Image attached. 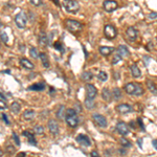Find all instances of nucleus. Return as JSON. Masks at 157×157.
<instances>
[{
	"label": "nucleus",
	"mask_w": 157,
	"mask_h": 157,
	"mask_svg": "<svg viewBox=\"0 0 157 157\" xmlns=\"http://www.w3.org/2000/svg\"><path fill=\"white\" fill-rule=\"evenodd\" d=\"M125 90L130 95H141L143 93V89L137 83H128L125 86Z\"/></svg>",
	"instance_id": "1"
},
{
	"label": "nucleus",
	"mask_w": 157,
	"mask_h": 157,
	"mask_svg": "<svg viewBox=\"0 0 157 157\" xmlns=\"http://www.w3.org/2000/svg\"><path fill=\"white\" fill-rule=\"evenodd\" d=\"M63 5L66 12L71 13V14H76L80 10V4L76 0H64L63 1Z\"/></svg>",
	"instance_id": "2"
},
{
	"label": "nucleus",
	"mask_w": 157,
	"mask_h": 157,
	"mask_svg": "<svg viewBox=\"0 0 157 157\" xmlns=\"http://www.w3.org/2000/svg\"><path fill=\"white\" fill-rule=\"evenodd\" d=\"M66 27L68 31H70L71 33H76V31H80L83 29V24L81 22L76 21L72 19H67L66 21Z\"/></svg>",
	"instance_id": "3"
},
{
	"label": "nucleus",
	"mask_w": 157,
	"mask_h": 157,
	"mask_svg": "<svg viewBox=\"0 0 157 157\" xmlns=\"http://www.w3.org/2000/svg\"><path fill=\"white\" fill-rule=\"evenodd\" d=\"M26 22H27V18H26L25 13L23 12L19 13L15 18V23L19 29H24L26 26Z\"/></svg>",
	"instance_id": "4"
},
{
	"label": "nucleus",
	"mask_w": 157,
	"mask_h": 157,
	"mask_svg": "<svg viewBox=\"0 0 157 157\" xmlns=\"http://www.w3.org/2000/svg\"><path fill=\"white\" fill-rule=\"evenodd\" d=\"M104 34L109 40H112V39H114L116 37V29L111 24H107L104 29Z\"/></svg>",
	"instance_id": "5"
},
{
	"label": "nucleus",
	"mask_w": 157,
	"mask_h": 157,
	"mask_svg": "<svg viewBox=\"0 0 157 157\" xmlns=\"http://www.w3.org/2000/svg\"><path fill=\"white\" fill-rule=\"evenodd\" d=\"M103 6H104V10L106 11V12L110 13L116 10L118 4H117V2L114 1V0H106V1H104V3H103Z\"/></svg>",
	"instance_id": "6"
},
{
	"label": "nucleus",
	"mask_w": 157,
	"mask_h": 157,
	"mask_svg": "<svg viewBox=\"0 0 157 157\" xmlns=\"http://www.w3.org/2000/svg\"><path fill=\"white\" fill-rule=\"evenodd\" d=\"M92 118H93V121L96 123V125L100 126L101 128H106V127H107V119H106L105 116H103V115L95 113V114L92 115Z\"/></svg>",
	"instance_id": "7"
},
{
	"label": "nucleus",
	"mask_w": 157,
	"mask_h": 157,
	"mask_svg": "<svg viewBox=\"0 0 157 157\" xmlns=\"http://www.w3.org/2000/svg\"><path fill=\"white\" fill-rule=\"evenodd\" d=\"M98 93V90L95 88L92 84H87L86 86V98H90V100H93L95 98V95Z\"/></svg>",
	"instance_id": "8"
},
{
	"label": "nucleus",
	"mask_w": 157,
	"mask_h": 157,
	"mask_svg": "<svg viewBox=\"0 0 157 157\" xmlns=\"http://www.w3.org/2000/svg\"><path fill=\"white\" fill-rule=\"evenodd\" d=\"M66 123L69 127L76 128L78 124V118L76 114H66Z\"/></svg>",
	"instance_id": "9"
},
{
	"label": "nucleus",
	"mask_w": 157,
	"mask_h": 157,
	"mask_svg": "<svg viewBox=\"0 0 157 157\" xmlns=\"http://www.w3.org/2000/svg\"><path fill=\"white\" fill-rule=\"evenodd\" d=\"M116 130L118 131L119 134H121V135H124V136H126V135H128V134H129L128 126L125 124L124 121H119V123H117Z\"/></svg>",
	"instance_id": "10"
},
{
	"label": "nucleus",
	"mask_w": 157,
	"mask_h": 157,
	"mask_svg": "<svg viewBox=\"0 0 157 157\" xmlns=\"http://www.w3.org/2000/svg\"><path fill=\"white\" fill-rule=\"evenodd\" d=\"M115 109H116V111L118 112V113H121V114H127V113L132 111V107L128 104H121V105H118Z\"/></svg>",
	"instance_id": "11"
},
{
	"label": "nucleus",
	"mask_w": 157,
	"mask_h": 157,
	"mask_svg": "<svg viewBox=\"0 0 157 157\" xmlns=\"http://www.w3.org/2000/svg\"><path fill=\"white\" fill-rule=\"evenodd\" d=\"M76 141H78V143H81V145L84 146V147H89V146L91 145V141H90V139H89L88 136L83 135V134H80V135H78V137H76Z\"/></svg>",
	"instance_id": "12"
},
{
	"label": "nucleus",
	"mask_w": 157,
	"mask_h": 157,
	"mask_svg": "<svg viewBox=\"0 0 157 157\" xmlns=\"http://www.w3.org/2000/svg\"><path fill=\"white\" fill-rule=\"evenodd\" d=\"M126 36L130 41H134L137 38V31H136V29H134L133 26L128 27V29L126 31Z\"/></svg>",
	"instance_id": "13"
},
{
	"label": "nucleus",
	"mask_w": 157,
	"mask_h": 157,
	"mask_svg": "<svg viewBox=\"0 0 157 157\" xmlns=\"http://www.w3.org/2000/svg\"><path fill=\"white\" fill-rule=\"evenodd\" d=\"M48 129H49V132L54 135L59 133V126H58V123L54 119L48 121Z\"/></svg>",
	"instance_id": "14"
},
{
	"label": "nucleus",
	"mask_w": 157,
	"mask_h": 157,
	"mask_svg": "<svg viewBox=\"0 0 157 157\" xmlns=\"http://www.w3.org/2000/svg\"><path fill=\"white\" fill-rule=\"evenodd\" d=\"M113 51H114V47H111V46H101V47H100L101 55L105 56V57H107V56L111 55Z\"/></svg>",
	"instance_id": "15"
},
{
	"label": "nucleus",
	"mask_w": 157,
	"mask_h": 157,
	"mask_svg": "<svg viewBox=\"0 0 157 157\" xmlns=\"http://www.w3.org/2000/svg\"><path fill=\"white\" fill-rule=\"evenodd\" d=\"M102 98L104 101H106V102H111L112 100V93L110 92V90L108 88H104L102 91Z\"/></svg>",
	"instance_id": "16"
},
{
	"label": "nucleus",
	"mask_w": 157,
	"mask_h": 157,
	"mask_svg": "<svg viewBox=\"0 0 157 157\" xmlns=\"http://www.w3.org/2000/svg\"><path fill=\"white\" fill-rule=\"evenodd\" d=\"M147 87H148V89L150 90L151 93L157 95V86L155 85V83L152 80H148L147 81Z\"/></svg>",
	"instance_id": "17"
},
{
	"label": "nucleus",
	"mask_w": 157,
	"mask_h": 157,
	"mask_svg": "<svg viewBox=\"0 0 157 157\" xmlns=\"http://www.w3.org/2000/svg\"><path fill=\"white\" fill-rule=\"evenodd\" d=\"M131 74H132V76H134V78H139L141 76V70H139V68H138V66L136 64H133L131 65Z\"/></svg>",
	"instance_id": "18"
},
{
	"label": "nucleus",
	"mask_w": 157,
	"mask_h": 157,
	"mask_svg": "<svg viewBox=\"0 0 157 157\" xmlns=\"http://www.w3.org/2000/svg\"><path fill=\"white\" fill-rule=\"evenodd\" d=\"M44 88H45L44 83H37L29 87V90H36V91H42V90H44Z\"/></svg>",
	"instance_id": "19"
},
{
	"label": "nucleus",
	"mask_w": 157,
	"mask_h": 157,
	"mask_svg": "<svg viewBox=\"0 0 157 157\" xmlns=\"http://www.w3.org/2000/svg\"><path fill=\"white\" fill-rule=\"evenodd\" d=\"M117 51H118V54L121 56V57H129V56H130V52H129L128 48L124 45H119Z\"/></svg>",
	"instance_id": "20"
},
{
	"label": "nucleus",
	"mask_w": 157,
	"mask_h": 157,
	"mask_svg": "<svg viewBox=\"0 0 157 157\" xmlns=\"http://www.w3.org/2000/svg\"><path fill=\"white\" fill-rule=\"evenodd\" d=\"M39 44H40L41 46H43V47L47 46V44H48V39H47V37H46V35H45L44 33H43V34H40V37H39Z\"/></svg>",
	"instance_id": "21"
},
{
	"label": "nucleus",
	"mask_w": 157,
	"mask_h": 157,
	"mask_svg": "<svg viewBox=\"0 0 157 157\" xmlns=\"http://www.w3.org/2000/svg\"><path fill=\"white\" fill-rule=\"evenodd\" d=\"M20 64H21L23 67H25V68H27V69H33L34 68L33 63H31L29 60L25 59V58H23V59L20 60Z\"/></svg>",
	"instance_id": "22"
},
{
	"label": "nucleus",
	"mask_w": 157,
	"mask_h": 157,
	"mask_svg": "<svg viewBox=\"0 0 157 157\" xmlns=\"http://www.w3.org/2000/svg\"><path fill=\"white\" fill-rule=\"evenodd\" d=\"M40 59H41V62H42L43 66L45 67V68H48L49 67V60H48V57L46 56V54H40Z\"/></svg>",
	"instance_id": "23"
},
{
	"label": "nucleus",
	"mask_w": 157,
	"mask_h": 157,
	"mask_svg": "<svg viewBox=\"0 0 157 157\" xmlns=\"http://www.w3.org/2000/svg\"><path fill=\"white\" fill-rule=\"evenodd\" d=\"M22 116H23L24 119L31 121V119H33L34 116H35V111H34V110H25Z\"/></svg>",
	"instance_id": "24"
},
{
	"label": "nucleus",
	"mask_w": 157,
	"mask_h": 157,
	"mask_svg": "<svg viewBox=\"0 0 157 157\" xmlns=\"http://www.w3.org/2000/svg\"><path fill=\"white\" fill-rule=\"evenodd\" d=\"M23 135L26 136V137L29 138V143H31V145H37L36 141H35V137H34V134L31 133L29 131H24V132H23Z\"/></svg>",
	"instance_id": "25"
},
{
	"label": "nucleus",
	"mask_w": 157,
	"mask_h": 157,
	"mask_svg": "<svg viewBox=\"0 0 157 157\" xmlns=\"http://www.w3.org/2000/svg\"><path fill=\"white\" fill-rule=\"evenodd\" d=\"M11 110H12L14 113H19L20 110H21V106H20L19 103L14 102L12 105H11Z\"/></svg>",
	"instance_id": "26"
},
{
	"label": "nucleus",
	"mask_w": 157,
	"mask_h": 157,
	"mask_svg": "<svg viewBox=\"0 0 157 157\" xmlns=\"http://www.w3.org/2000/svg\"><path fill=\"white\" fill-rule=\"evenodd\" d=\"M112 98H114V100H119L121 98V89L119 88H114L113 89V92H112Z\"/></svg>",
	"instance_id": "27"
},
{
	"label": "nucleus",
	"mask_w": 157,
	"mask_h": 157,
	"mask_svg": "<svg viewBox=\"0 0 157 157\" xmlns=\"http://www.w3.org/2000/svg\"><path fill=\"white\" fill-rule=\"evenodd\" d=\"M65 111H66V109H65L64 106H61L59 109V111L57 112V117L59 119H62L63 117H64V114H65Z\"/></svg>",
	"instance_id": "28"
},
{
	"label": "nucleus",
	"mask_w": 157,
	"mask_h": 157,
	"mask_svg": "<svg viewBox=\"0 0 157 157\" xmlns=\"http://www.w3.org/2000/svg\"><path fill=\"white\" fill-rule=\"evenodd\" d=\"M85 107L87 108V109H92V108H94V102H93V100L86 98L85 100Z\"/></svg>",
	"instance_id": "29"
},
{
	"label": "nucleus",
	"mask_w": 157,
	"mask_h": 157,
	"mask_svg": "<svg viewBox=\"0 0 157 157\" xmlns=\"http://www.w3.org/2000/svg\"><path fill=\"white\" fill-rule=\"evenodd\" d=\"M82 78H83L84 81H91L93 78V74H91V72L89 71H86L83 74V76H82Z\"/></svg>",
	"instance_id": "30"
},
{
	"label": "nucleus",
	"mask_w": 157,
	"mask_h": 157,
	"mask_svg": "<svg viewBox=\"0 0 157 157\" xmlns=\"http://www.w3.org/2000/svg\"><path fill=\"white\" fill-rule=\"evenodd\" d=\"M98 80H100V81L105 82V81H107L108 76H107V74H106V72H104V71H100V72H98Z\"/></svg>",
	"instance_id": "31"
},
{
	"label": "nucleus",
	"mask_w": 157,
	"mask_h": 157,
	"mask_svg": "<svg viewBox=\"0 0 157 157\" xmlns=\"http://www.w3.org/2000/svg\"><path fill=\"white\" fill-rule=\"evenodd\" d=\"M29 54H31V56L34 58V59H37L38 58V51H37V49L35 47H31V49H29Z\"/></svg>",
	"instance_id": "32"
},
{
	"label": "nucleus",
	"mask_w": 157,
	"mask_h": 157,
	"mask_svg": "<svg viewBox=\"0 0 157 157\" xmlns=\"http://www.w3.org/2000/svg\"><path fill=\"white\" fill-rule=\"evenodd\" d=\"M34 131H35V133H37V134H43L44 128H43L42 126H36L35 129H34Z\"/></svg>",
	"instance_id": "33"
},
{
	"label": "nucleus",
	"mask_w": 157,
	"mask_h": 157,
	"mask_svg": "<svg viewBox=\"0 0 157 157\" xmlns=\"http://www.w3.org/2000/svg\"><path fill=\"white\" fill-rule=\"evenodd\" d=\"M121 60V56L119 55V54H117L116 56H114V57H113V60H112V64H113V65L117 64V63H118Z\"/></svg>",
	"instance_id": "34"
},
{
	"label": "nucleus",
	"mask_w": 157,
	"mask_h": 157,
	"mask_svg": "<svg viewBox=\"0 0 157 157\" xmlns=\"http://www.w3.org/2000/svg\"><path fill=\"white\" fill-rule=\"evenodd\" d=\"M121 143L124 146V147H126V148L131 147V143L128 141V139H126V138H121Z\"/></svg>",
	"instance_id": "35"
},
{
	"label": "nucleus",
	"mask_w": 157,
	"mask_h": 157,
	"mask_svg": "<svg viewBox=\"0 0 157 157\" xmlns=\"http://www.w3.org/2000/svg\"><path fill=\"white\" fill-rule=\"evenodd\" d=\"M0 39H1V40H2L5 44H7V43H9V37H7V35L5 33H2L1 35H0Z\"/></svg>",
	"instance_id": "36"
},
{
	"label": "nucleus",
	"mask_w": 157,
	"mask_h": 157,
	"mask_svg": "<svg viewBox=\"0 0 157 157\" xmlns=\"http://www.w3.org/2000/svg\"><path fill=\"white\" fill-rule=\"evenodd\" d=\"M29 2L33 5H35V6H40V5L42 4V1H41V0H29Z\"/></svg>",
	"instance_id": "37"
},
{
	"label": "nucleus",
	"mask_w": 157,
	"mask_h": 157,
	"mask_svg": "<svg viewBox=\"0 0 157 157\" xmlns=\"http://www.w3.org/2000/svg\"><path fill=\"white\" fill-rule=\"evenodd\" d=\"M6 108H7L6 103H5L4 101L0 100V110H2V109H6Z\"/></svg>",
	"instance_id": "38"
},
{
	"label": "nucleus",
	"mask_w": 157,
	"mask_h": 157,
	"mask_svg": "<svg viewBox=\"0 0 157 157\" xmlns=\"http://www.w3.org/2000/svg\"><path fill=\"white\" fill-rule=\"evenodd\" d=\"M13 138H14L15 143H16L17 145L19 146V145H20V141H19V137L17 136V134H16V133H13Z\"/></svg>",
	"instance_id": "39"
},
{
	"label": "nucleus",
	"mask_w": 157,
	"mask_h": 157,
	"mask_svg": "<svg viewBox=\"0 0 157 157\" xmlns=\"http://www.w3.org/2000/svg\"><path fill=\"white\" fill-rule=\"evenodd\" d=\"M2 118H3V121H5V124H6V125H10V124H11V123H10V119L7 118V116L4 114V113L2 114Z\"/></svg>",
	"instance_id": "40"
},
{
	"label": "nucleus",
	"mask_w": 157,
	"mask_h": 157,
	"mask_svg": "<svg viewBox=\"0 0 157 157\" xmlns=\"http://www.w3.org/2000/svg\"><path fill=\"white\" fill-rule=\"evenodd\" d=\"M55 46H56V48H57V49H61L63 51V49L62 48H61V44H60L59 42H57V43H55Z\"/></svg>",
	"instance_id": "41"
},
{
	"label": "nucleus",
	"mask_w": 157,
	"mask_h": 157,
	"mask_svg": "<svg viewBox=\"0 0 157 157\" xmlns=\"http://www.w3.org/2000/svg\"><path fill=\"white\" fill-rule=\"evenodd\" d=\"M156 17H157V13H154V12L149 15V18H156Z\"/></svg>",
	"instance_id": "42"
},
{
	"label": "nucleus",
	"mask_w": 157,
	"mask_h": 157,
	"mask_svg": "<svg viewBox=\"0 0 157 157\" xmlns=\"http://www.w3.org/2000/svg\"><path fill=\"white\" fill-rule=\"evenodd\" d=\"M91 156H94V157H98L100 155H98V153L96 152V151H92L91 152Z\"/></svg>",
	"instance_id": "43"
},
{
	"label": "nucleus",
	"mask_w": 157,
	"mask_h": 157,
	"mask_svg": "<svg viewBox=\"0 0 157 157\" xmlns=\"http://www.w3.org/2000/svg\"><path fill=\"white\" fill-rule=\"evenodd\" d=\"M153 146H154V148L157 150V139H154V141H153Z\"/></svg>",
	"instance_id": "44"
},
{
	"label": "nucleus",
	"mask_w": 157,
	"mask_h": 157,
	"mask_svg": "<svg viewBox=\"0 0 157 157\" xmlns=\"http://www.w3.org/2000/svg\"><path fill=\"white\" fill-rule=\"evenodd\" d=\"M52 1H54V2L56 3V5H57V6H60V2H59V0H52Z\"/></svg>",
	"instance_id": "45"
},
{
	"label": "nucleus",
	"mask_w": 157,
	"mask_h": 157,
	"mask_svg": "<svg viewBox=\"0 0 157 157\" xmlns=\"http://www.w3.org/2000/svg\"><path fill=\"white\" fill-rule=\"evenodd\" d=\"M138 123H139V126H141V128H143V124L141 123V118H138Z\"/></svg>",
	"instance_id": "46"
},
{
	"label": "nucleus",
	"mask_w": 157,
	"mask_h": 157,
	"mask_svg": "<svg viewBox=\"0 0 157 157\" xmlns=\"http://www.w3.org/2000/svg\"><path fill=\"white\" fill-rule=\"evenodd\" d=\"M130 126L132 127V128H135V127H136V125L134 124V121H131V123H130Z\"/></svg>",
	"instance_id": "47"
},
{
	"label": "nucleus",
	"mask_w": 157,
	"mask_h": 157,
	"mask_svg": "<svg viewBox=\"0 0 157 157\" xmlns=\"http://www.w3.org/2000/svg\"><path fill=\"white\" fill-rule=\"evenodd\" d=\"M0 98H3V100H5V98H4V96H3V94H2V93H0Z\"/></svg>",
	"instance_id": "48"
},
{
	"label": "nucleus",
	"mask_w": 157,
	"mask_h": 157,
	"mask_svg": "<svg viewBox=\"0 0 157 157\" xmlns=\"http://www.w3.org/2000/svg\"><path fill=\"white\" fill-rule=\"evenodd\" d=\"M19 156H25V153H20Z\"/></svg>",
	"instance_id": "49"
},
{
	"label": "nucleus",
	"mask_w": 157,
	"mask_h": 157,
	"mask_svg": "<svg viewBox=\"0 0 157 157\" xmlns=\"http://www.w3.org/2000/svg\"><path fill=\"white\" fill-rule=\"evenodd\" d=\"M2 155H3V152H2L1 150H0V156H2Z\"/></svg>",
	"instance_id": "50"
},
{
	"label": "nucleus",
	"mask_w": 157,
	"mask_h": 157,
	"mask_svg": "<svg viewBox=\"0 0 157 157\" xmlns=\"http://www.w3.org/2000/svg\"><path fill=\"white\" fill-rule=\"evenodd\" d=\"M1 27H2V23H1V22H0V29H1Z\"/></svg>",
	"instance_id": "51"
},
{
	"label": "nucleus",
	"mask_w": 157,
	"mask_h": 157,
	"mask_svg": "<svg viewBox=\"0 0 157 157\" xmlns=\"http://www.w3.org/2000/svg\"><path fill=\"white\" fill-rule=\"evenodd\" d=\"M0 47H1V45H0Z\"/></svg>",
	"instance_id": "52"
}]
</instances>
